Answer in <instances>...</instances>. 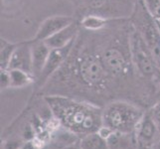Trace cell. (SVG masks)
<instances>
[{"instance_id":"cell-2","label":"cell","mask_w":160,"mask_h":149,"mask_svg":"<svg viewBox=\"0 0 160 149\" xmlns=\"http://www.w3.org/2000/svg\"><path fill=\"white\" fill-rule=\"evenodd\" d=\"M144 113L133 104L125 102H114L109 103L102 110V126L113 132L128 134L138 126Z\"/></svg>"},{"instance_id":"cell-25","label":"cell","mask_w":160,"mask_h":149,"mask_svg":"<svg viewBox=\"0 0 160 149\" xmlns=\"http://www.w3.org/2000/svg\"><path fill=\"white\" fill-rule=\"evenodd\" d=\"M52 149H59V148H52Z\"/></svg>"},{"instance_id":"cell-24","label":"cell","mask_w":160,"mask_h":149,"mask_svg":"<svg viewBox=\"0 0 160 149\" xmlns=\"http://www.w3.org/2000/svg\"><path fill=\"white\" fill-rule=\"evenodd\" d=\"M157 25H158V27H159V29H160V22H158V23H157Z\"/></svg>"},{"instance_id":"cell-9","label":"cell","mask_w":160,"mask_h":149,"mask_svg":"<svg viewBox=\"0 0 160 149\" xmlns=\"http://www.w3.org/2000/svg\"><path fill=\"white\" fill-rule=\"evenodd\" d=\"M8 69L22 70L32 74V51L31 40L20 42L15 49L13 56L11 58Z\"/></svg>"},{"instance_id":"cell-13","label":"cell","mask_w":160,"mask_h":149,"mask_svg":"<svg viewBox=\"0 0 160 149\" xmlns=\"http://www.w3.org/2000/svg\"><path fill=\"white\" fill-rule=\"evenodd\" d=\"M79 144L82 149H109L108 140L98 131L82 135L79 140Z\"/></svg>"},{"instance_id":"cell-22","label":"cell","mask_w":160,"mask_h":149,"mask_svg":"<svg viewBox=\"0 0 160 149\" xmlns=\"http://www.w3.org/2000/svg\"><path fill=\"white\" fill-rule=\"evenodd\" d=\"M19 149H42V146H40L38 143H36L33 140V141H28V142L23 143Z\"/></svg>"},{"instance_id":"cell-15","label":"cell","mask_w":160,"mask_h":149,"mask_svg":"<svg viewBox=\"0 0 160 149\" xmlns=\"http://www.w3.org/2000/svg\"><path fill=\"white\" fill-rule=\"evenodd\" d=\"M19 43H10L5 39L0 42V69L8 70L11 58Z\"/></svg>"},{"instance_id":"cell-1","label":"cell","mask_w":160,"mask_h":149,"mask_svg":"<svg viewBox=\"0 0 160 149\" xmlns=\"http://www.w3.org/2000/svg\"><path fill=\"white\" fill-rule=\"evenodd\" d=\"M45 99L55 117L77 135L98 131L102 126V112L90 103L62 96H50Z\"/></svg>"},{"instance_id":"cell-17","label":"cell","mask_w":160,"mask_h":149,"mask_svg":"<svg viewBox=\"0 0 160 149\" xmlns=\"http://www.w3.org/2000/svg\"><path fill=\"white\" fill-rule=\"evenodd\" d=\"M56 138H57V142L60 145H62V147L64 148L68 145L77 143V140H78V135H77L76 133H74L73 131H71V130L66 128V130L59 132Z\"/></svg>"},{"instance_id":"cell-7","label":"cell","mask_w":160,"mask_h":149,"mask_svg":"<svg viewBox=\"0 0 160 149\" xmlns=\"http://www.w3.org/2000/svg\"><path fill=\"white\" fill-rule=\"evenodd\" d=\"M73 22H75L74 18L70 17V16L58 15V16L49 17L44 20L40 24L34 38H33V40L45 41L48 38L52 37L59 31L64 29L65 27L72 24Z\"/></svg>"},{"instance_id":"cell-12","label":"cell","mask_w":160,"mask_h":149,"mask_svg":"<svg viewBox=\"0 0 160 149\" xmlns=\"http://www.w3.org/2000/svg\"><path fill=\"white\" fill-rule=\"evenodd\" d=\"M157 127L158 126L152 118L150 112L144 114L136 128L138 141L143 145L150 144L156 135Z\"/></svg>"},{"instance_id":"cell-4","label":"cell","mask_w":160,"mask_h":149,"mask_svg":"<svg viewBox=\"0 0 160 149\" xmlns=\"http://www.w3.org/2000/svg\"><path fill=\"white\" fill-rule=\"evenodd\" d=\"M78 73L82 82L92 87L102 86L106 80L107 75L109 74L103 66L102 59L91 55L82 57L80 60Z\"/></svg>"},{"instance_id":"cell-11","label":"cell","mask_w":160,"mask_h":149,"mask_svg":"<svg viewBox=\"0 0 160 149\" xmlns=\"http://www.w3.org/2000/svg\"><path fill=\"white\" fill-rule=\"evenodd\" d=\"M78 31H79V25L75 21L69 26L65 27L64 29L56 33L52 37L48 38L47 40H45V42L51 49L63 48L69 45L73 41H75V38L77 34H78Z\"/></svg>"},{"instance_id":"cell-26","label":"cell","mask_w":160,"mask_h":149,"mask_svg":"<svg viewBox=\"0 0 160 149\" xmlns=\"http://www.w3.org/2000/svg\"><path fill=\"white\" fill-rule=\"evenodd\" d=\"M42 149H44V148H42Z\"/></svg>"},{"instance_id":"cell-20","label":"cell","mask_w":160,"mask_h":149,"mask_svg":"<svg viewBox=\"0 0 160 149\" xmlns=\"http://www.w3.org/2000/svg\"><path fill=\"white\" fill-rule=\"evenodd\" d=\"M150 114L152 118L154 119V121H155V123L157 124V126H160V102L157 103L156 106L152 108Z\"/></svg>"},{"instance_id":"cell-6","label":"cell","mask_w":160,"mask_h":149,"mask_svg":"<svg viewBox=\"0 0 160 149\" xmlns=\"http://www.w3.org/2000/svg\"><path fill=\"white\" fill-rule=\"evenodd\" d=\"M73 47H74V41L63 48L51 50L49 58L47 60L45 66H44L40 76L38 77L37 80L35 81L36 87L38 89H39V87H42L44 85H45L48 82V80L54 75L55 72H57V70L62 66V64L65 62L66 59L68 58L69 54Z\"/></svg>"},{"instance_id":"cell-3","label":"cell","mask_w":160,"mask_h":149,"mask_svg":"<svg viewBox=\"0 0 160 149\" xmlns=\"http://www.w3.org/2000/svg\"><path fill=\"white\" fill-rule=\"evenodd\" d=\"M130 50L133 63L140 73L145 77L153 76L157 67L146 42L138 31H135L131 36Z\"/></svg>"},{"instance_id":"cell-5","label":"cell","mask_w":160,"mask_h":149,"mask_svg":"<svg viewBox=\"0 0 160 149\" xmlns=\"http://www.w3.org/2000/svg\"><path fill=\"white\" fill-rule=\"evenodd\" d=\"M137 31H138L152 55L156 67L160 70V29L151 16L145 12L141 13V17L137 22Z\"/></svg>"},{"instance_id":"cell-8","label":"cell","mask_w":160,"mask_h":149,"mask_svg":"<svg viewBox=\"0 0 160 149\" xmlns=\"http://www.w3.org/2000/svg\"><path fill=\"white\" fill-rule=\"evenodd\" d=\"M103 66L109 74L118 76L128 70V61L123 53L117 47H109L101 57Z\"/></svg>"},{"instance_id":"cell-10","label":"cell","mask_w":160,"mask_h":149,"mask_svg":"<svg viewBox=\"0 0 160 149\" xmlns=\"http://www.w3.org/2000/svg\"><path fill=\"white\" fill-rule=\"evenodd\" d=\"M45 41L31 40V51H32V75L34 76L35 81L40 76L41 72L45 66L49 55L51 52Z\"/></svg>"},{"instance_id":"cell-18","label":"cell","mask_w":160,"mask_h":149,"mask_svg":"<svg viewBox=\"0 0 160 149\" xmlns=\"http://www.w3.org/2000/svg\"><path fill=\"white\" fill-rule=\"evenodd\" d=\"M143 7L156 23L160 22V0H143Z\"/></svg>"},{"instance_id":"cell-14","label":"cell","mask_w":160,"mask_h":149,"mask_svg":"<svg viewBox=\"0 0 160 149\" xmlns=\"http://www.w3.org/2000/svg\"><path fill=\"white\" fill-rule=\"evenodd\" d=\"M8 71L10 76V87L20 89L35 82L34 76L30 73L17 69H8Z\"/></svg>"},{"instance_id":"cell-16","label":"cell","mask_w":160,"mask_h":149,"mask_svg":"<svg viewBox=\"0 0 160 149\" xmlns=\"http://www.w3.org/2000/svg\"><path fill=\"white\" fill-rule=\"evenodd\" d=\"M109 20L102 16H98V15H89L82 18L81 25L84 27L85 29L89 31H98L103 28Z\"/></svg>"},{"instance_id":"cell-23","label":"cell","mask_w":160,"mask_h":149,"mask_svg":"<svg viewBox=\"0 0 160 149\" xmlns=\"http://www.w3.org/2000/svg\"><path fill=\"white\" fill-rule=\"evenodd\" d=\"M63 149H82V148H81V146L79 144V142H78V143H74V144H71V145L66 146Z\"/></svg>"},{"instance_id":"cell-19","label":"cell","mask_w":160,"mask_h":149,"mask_svg":"<svg viewBox=\"0 0 160 149\" xmlns=\"http://www.w3.org/2000/svg\"><path fill=\"white\" fill-rule=\"evenodd\" d=\"M0 78H1V89L2 90L10 87V76H9L8 70H1Z\"/></svg>"},{"instance_id":"cell-21","label":"cell","mask_w":160,"mask_h":149,"mask_svg":"<svg viewBox=\"0 0 160 149\" xmlns=\"http://www.w3.org/2000/svg\"><path fill=\"white\" fill-rule=\"evenodd\" d=\"M22 144L20 140H9L4 144V149H19Z\"/></svg>"}]
</instances>
